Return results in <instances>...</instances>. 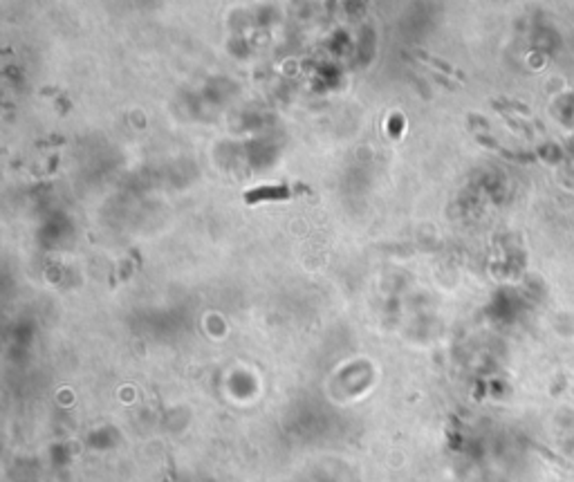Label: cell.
<instances>
[{
    "label": "cell",
    "mask_w": 574,
    "mask_h": 482,
    "mask_svg": "<svg viewBox=\"0 0 574 482\" xmlns=\"http://www.w3.org/2000/svg\"><path fill=\"white\" fill-rule=\"evenodd\" d=\"M413 52H415V57L419 59V61H424V63H429V65H433V67H437V70H442V72H449V74H455V77H460L462 79V74L458 72V70H453L451 65L449 63H444V61H440L437 57H431V54H427V52H422V49H413Z\"/></svg>",
    "instance_id": "cell-1"
},
{
    "label": "cell",
    "mask_w": 574,
    "mask_h": 482,
    "mask_svg": "<svg viewBox=\"0 0 574 482\" xmlns=\"http://www.w3.org/2000/svg\"><path fill=\"white\" fill-rule=\"evenodd\" d=\"M335 3H337V0H328V3H325V9H328V16L335 14Z\"/></svg>",
    "instance_id": "cell-2"
}]
</instances>
